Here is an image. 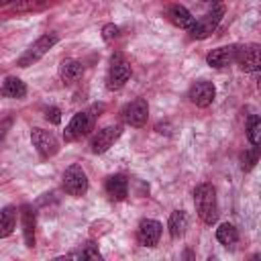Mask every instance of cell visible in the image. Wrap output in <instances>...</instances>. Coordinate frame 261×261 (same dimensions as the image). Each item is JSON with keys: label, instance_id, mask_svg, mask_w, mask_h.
<instances>
[{"label": "cell", "instance_id": "obj_1", "mask_svg": "<svg viewBox=\"0 0 261 261\" xmlns=\"http://www.w3.org/2000/svg\"><path fill=\"white\" fill-rule=\"evenodd\" d=\"M194 206L198 216L204 224H214L218 220V202H216V188L208 181L200 184L194 190Z\"/></svg>", "mask_w": 261, "mask_h": 261}, {"label": "cell", "instance_id": "obj_2", "mask_svg": "<svg viewBox=\"0 0 261 261\" xmlns=\"http://www.w3.org/2000/svg\"><path fill=\"white\" fill-rule=\"evenodd\" d=\"M57 41H59V35H57V33H43V35L18 57L16 65H18V67H29V65H33V63H37L43 55L49 53V49H53V47L57 45Z\"/></svg>", "mask_w": 261, "mask_h": 261}, {"label": "cell", "instance_id": "obj_3", "mask_svg": "<svg viewBox=\"0 0 261 261\" xmlns=\"http://www.w3.org/2000/svg\"><path fill=\"white\" fill-rule=\"evenodd\" d=\"M222 16H224V6L210 8L202 18L194 20V24L188 29L190 35H192V39H206V37H210L216 31V27L220 24Z\"/></svg>", "mask_w": 261, "mask_h": 261}, {"label": "cell", "instance_id": "obj_4", "mask_svg": "<svg viewBox=\"0 0 261 261\" xmlns=\"http://www.w3.org/2000/svg\"><path fill=\"white\" fill-rule=\"evenodd\" d=\"M130 77V63L124 59L122 53H114L110 59L108 75H106V88L108 90H120Z\"/></svg>", "mask_w": 261, "mask_h": 261}, {"label": "cell", "instance_id": "obj_5", "mask_svg": "<svg viewBox=\"0 0 261 261\" xmlns=\"http://www.w3.org/2000/svg\"><path fill=\"white\" fill-rule=\"evenodd\" d=\"M88 175H86V171L82 169V165H77V163H73V165H69L67 169H65V173H63V190L69 194V196H73V198H80V196H84L86 192H88Z\"/></svg>", "mask_w": 261, "mask_h": 261}, {"label": "cell", "instance_id": "obj_6", "mask_svg": "<svg viewBox=\"0 0 261 261\" xmlns=\"http://www.w3.org/2000/svg\"><path fill=\"white\" fill-rule=\"evenodd\" d=\"M31 141H33V147L37 149V153L43 159H49L59 151V141L51 130H45V128L37 126V128L31 130Z\"/></svg>", "mask_w": 261, "mask_h": 261}, {"label": "cell", "instance_id": "obj_7", "mask_svg": "<svg viewBox=\"0 0 261 261\" xmlns=\"http://www.w3.org/2000/svg\"><path fill=\"white\" fill-rule=\"evenodd\" d=\"M94 126V114L90 112H77L71 116V120L67 122L65 130H63V139L65 141H77L82 137H86Z\"/></svg>", "mask_w": 261, "mask_h": 261}, {"label": "cell", "instance_id": "obj_8", "mask_svg": "<svg viewBox=\"0 0 261 261\" xmlns=\"http://www.w3.org/2000/svg\"><path fill=\"white\" fill-rule=\"evenodd\" d=\"M234 61H237V63L241 65V69L247 71V73L259 71V67H261V47H259L257 43H249V45L237 47Z\"/></svg>", "mask_w": 261, "mask_h": 261}, {"label": "cell", "instance_id": "obj_9", "mask_svg": "<svg viewBox=\"0 0 261 261\" xmlns=\"http://www.w3.org/2000/svg\"><path fill=\"white\" fill-rule=\"evenodd\" d=\"M149 116V104L145 98H135L120 110V118L128 126H143Z\"/></svg>", "mask_w": 261, "mask_h": 261}, {"label": "cell", "instance_id": "obj_10", "mask_svg": "<svg viewBox=\"0 0 261 261\" xmlns=\"http://www.w3.org/2000/svg\"><path fill=\"white\" fill-rule=\"evenodd\" d=\"M122 135V128L120 126H116V124H110V126H104V128H100L94 137H92V141H90V147H92V153H96V155H102V153H106L116 141H118V137Z\"/></svg>", "mask_w": 261, "mask_h": 261}, {"label": "cell", "instance_id": "obj_11", "mask_svg": "<svg viewBox=\"0 0 261 261\" xmlns=\"http://www.w3.org/2000/svg\"><path fill=\"white\" fill-rule=\"evenodd\" d=\"M188 98H190L196 106L206 108V106H210V104L214 102V98H216V88H214L212 82H208V80H200V82H196V84L190 88Z\"/></svg>", "mask_w": 261, "mask_h": 261}, {"label": "cell", "instance_id": "obj_12", "mask_svg": "<svg viewBox=\"0 0 261 261\" xmlns=\"http://www.w3.org/2000/svg\"><path fill=\"white\" fill-rule=\"evenodd\" d=\"M161 237V222L153 218H143L137 228V241L141 247H155Z\"/></svg>", "mask_w": 261, "mask_h": 261}, {"label": "cell", "instance_id": "obj_13", "mask_svg": "<svg viewBox=\"0 0 261 261\" xmlns=\"http://www.w3.org/2000/svg\"><path fill=\"white\" fill-rule=\"evenodd\" d=\"M104 188H106V194L112 202H122L128 196V179L122 173H114V175L106 177Z\"/></svg>", "mask_w": 261, "mask_h": 261}, {"label": "cell", "instance_id": "obj_14", "mask_svg": "<svg viewBox=\"0 0 261 261\" xmlns=\"http://www.w3.org/2000/svg\"><path fill=\"white\" fill-rule=\"evenodd\" d=\"M20 222H22V237H24V245L29 249L35 247V226H37V216L35 210L31 208V204H22L20 206Z\"/></svg>", "mask_w": 261, "mask_h": 261}, {"label": "cell", "instance_id": "obj_15", "mask_svg": "<svg viewBox=\"0 0 261 261\" xmlns=\"http://www.w3.org/2000/svg\"><path fill=\"white\" fill-rule=\"evenodd\" d=\"M234 55H237V47L234 45H230V47H218V49H212L206 55V61H208L210 67L222 69V67L230 65L234 61Z\"/></svg>", "mask_w": 261, "mask_h": 261}, {"label": "cell", "instance_id": "obj_16", "mask_svg": "<svg viewBox=\"0 0 261 261\" xmlns=\"http://www.w3.org/2000/svg\"><path fill=\"white\" fill-rule=\"evenodd\" d=\"M167 20L173 24V27H177V29H190L192 24H194V16H192V12L186 8V6H181V4H173V6H169L167 8Z\"/></svg>", "mask_w": 261, "mask_h": 261}, {"label": "cell", "instance_id": "obj_17", "mask_svg": "<svg viewBox=\"0 0 261 261\" xmlns=\"http://www.w3.org/2000/svg\"><path fill=\"white\" fill-rule=\"evenodd\" d=\"M59 75L63 84H75L84 75V63L77 59H65L59 67Z\"/></svg>", "mask_w": 261, "mask_h": 261}, {"label": "cell", "instance_id": "obj_18", "mask_svg": "<svg viewBox=\"0 0 261 261\" xmlns=\"http://www.w3.org/2000/svg\"><path fill=\"white\" fill-rule=\"evenodd\" d=\"M0 94L6 96V98H24L27 96V84L20 77H16V75H8L2 82Z\"/></svg>", "mask_w": 261, "mask_h": 261}, {"label": "cell", "instance_id": "obj_19", "mask_svg": "<svg viewBox=\"0 0 261 261\" xmlns=\"http://www.w3.org/2000/svg\"><path fill=\"white\" fill-rule=\"evenodd\" d=\"M16 226V208L14 206H4L0 210V239H6L14 232Z\"/></svg>", "mask_w": 261, "mask_h": 261}, {"label": "cell", "instance_id": "obj_20", "mask_svg": "<svg viewBox=\"0 0 261 261\" xmlns=\"http://www.w3.org/2000/svg\"><path fill=\"white\" fill-rule=\"evenodd\" d=\"M167 226H169V234H171L173 239L181 237V234L186 232V228H188V216H186V212H184V210H173V212L169 214Z\"/></svg>", "mask_w": 261, "mask_h": 261}, {"label": "cell", "instance_id": "obj_21", "mask_svg": "<svg viewBox=\"0 0 261 261\" xmlns=\"http://www.w3.org/2000/svg\"><path fill=\"white\" fill-rule=\"evenodd\" d=\"M216 239H218L220 245H224V247H232V245L239 241V230H237L232 224L224 222V224H220V226L216 228Z\"/></svg>", "mask_w": 261, "mask_h": 261}, {"label": "cell", "instance_id": "obj_22", "mask_svg": "<svg viewBox=\"0 0 261 261\" xmlns=\"http://www.w3.org/2000/svg\"><path fill=\"white\" fill-rule=\"evenodd\" d=\"M247 137H249L251 147H257L259 141H261V120H259V116H255V114L249 118V124H247Z\"/></svg>", "mask_w": 261, "mask_h": 261}, {"label": "cell", "instance_id": "obj_23", "mask_svg": "<svg viewBox=\"0 0 261 261\" xmlns=\"http://www.w3.org/2000/svg\"><path fill=\"white\" fill-rule=\"evenodd\" d=\"M257 159H259V147H251L249 151H245L241 155V167H243V171H251L255 167Z\"/></svg>", "mask_w": 261, "mask_h": 261}, {"label": "cell", "instance_id": "obj_24", "mask_svg": "<svg viewBox=\"0 0 261 261\" xmlns=\"http://www.w3.org/2000/svg\"><path fill=\"white\" fill-rule=\"evenodd\" d=\"M67 257H71V259H102L100 251H98L94 245H86L84 249H80V251H75V253H69Z\"/></svg>", "mask_w": 261, "mask_h": 261}, {"label": "cell", "instance_id": "obj_25", "mask_svg": "<svg viewBox=\"0 0 261 261\" xmlns=\"http://www.w3.org/2000/svg\"><path fill=\"white\" fill-rule=\"evenodd\" d=\"M118 33H120V29L116 24H112V22H108V24L102 27V39L104 41H114L118 37Z\"/></svg>", "mask_w": 261, "mask_h": 261}, {"label": "cell", "instance_id": "obj_26", "mask_svg": "<svg viewBox=\"0 0 261 261\" xmlns=\"http://www.w3.org/2000/svg\"><path fill=\"white\" fill-rule=\"evenodd\" d=\"M45 118L51 124H59L61 122V110L57 106H49V108H45Z\"/></svg>", "mask_w": 261, "mask_h": 261}, {"label": "cell", "instance_id": "obj_27", "mask_svg": "<svg viewBox=\"0 0 261 261\" xmlns=\"http://www.w3.org/2000/svg\"><path fill=\"white\" fill-rule=\"evenodd\" d=\"M222 2H224V0H202V4H204V6H210V8L222 6Z\"/></svg>", "mask_w": 261, "mask_h": 261}, {"label": "cell", "instance_id": "obj_28", "mask_svg": "<svg viewBox=\"0 0 261 261\" xmlns=\"http://www.w3.org/2000/svg\"><path fill=\"white\" fill-rule=\"evenodd\" d=\"M8 126H10V120H6V122H4L2 126H0V141H2L4 137H6V130H8Z\"/></svg>", "mask_w": 261, "mask_h": 261}, {"label": "cell", "instance_id": "obj_29", "mask_svg": "<svg viewBox=\"0 0 261 261\" xmlns=\"http://www.w3.org/2000/svg\"><path fill=\"white\" fill-rule=\"evenodd\" d=\"M12 2H18V0H0V6H6V4H12Z\"/></svg>", "mask_w": 261, "mask_h": 261}]
</instances>
